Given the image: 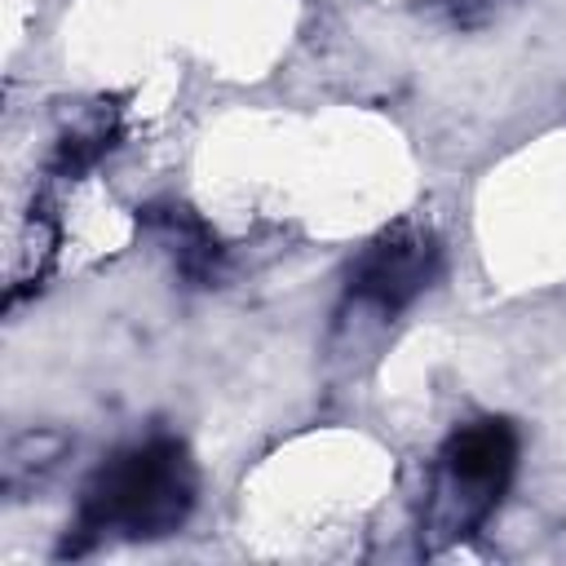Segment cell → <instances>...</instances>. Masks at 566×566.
<instances>
[{
  "instance_id": "7a4b0ae2",
  "label": "cell",
  "mask_w": 566,
  "mask_h": 566,
  "mask_svg": "<svg viewBox=\"0 0 566 566\" xmlns=\"http://www.w3.org/2000/svg\"><path fill=\"white\" fill-rule=\"evenodd\" d=\"M522 460V433L509 416L460 420L433 451L416 539L420 553H447L473 539L504 504Z\"/></svg>"
},
{
  "instance_id": "8992f818",
  "label": "cell",
  "mask_w": 566,
  "mask_h": 566,
  "mask_svg": "<svg viewBox=\"0 0 566 566\" xmlns=\"http://www.w3.org/2000/svg\"><path fill=\"white\" fill-rule=\"evenodd\" d=\"M57 248H62V217H57V203H53L49 195H35L31 208H27V221H22L18 261H13L9 292H4V310H13L22 296L40 292V283L49 279V270H53V261H57Z\"/></svg>"
},
{
  "instance_id": "3957f363",
  "label": "cell",
  "mask_w": 566,
  "mask_h": 566,
  "mask_svg": "<svg viewBox=\"0 0 566 566\" xmlns=\"http://www.w3.org/2000/svg\"><path fill=\"white\" fill-rule=\"evenodd\" d=\"M442 274V234L429 217L407 212L376 230L345 270L340 301L332 314V340H363L367 332L402 318Z\"/></svg>"
},
{
  "instance_id": "ba28073f",
  "label": "cell",
  "mask_w": 566,
  "mask_h": 566,
  "mask_svg": "<svg viewBox=\"0 0 566 566\" xmlns=\"http://www.w3.org/2000/svg\"><path fill=\"white\" fill-rule=\"evenodd\" d=\"M517 0H420L429 18H438L451 31H486L495 27Z\"/></svg>"
},
{
  "instance_id": "277c9868",
  "label": "cell",
  "mask_w": 566,
  "mask_h": 566,
  "mask_svg": "<svg viewBox=\"0 0 566 566\" xmlns=\"http://www.w3.org/2000/svg\"><path fill=\"white\" fill-rule=\"evenodd\" d=\"M137 221L150 234V243L168 256L172 274L186 287H217L226 279L230 248L208 226V217L195 212L186 199H155V203L137 208Z\"/></svg>"
},
{
  "instance_id": "6da1fadb",
  "label": "cell",
  "mask_w": 566,
  "mask_h": 566,
  "mask_svg": "<svg viewBox=\"0 0 566 566\" xmlns=\"http://www.w3.org/2000/svg\"><path fill=\"white\" fill-rule=\"evenodd\" d=\"M199 504V460L186 438L150 429L115 447L80 486L57 557H84L102 544H150L177 535Z\"/></svg>"
},
{
  "instance_id": "5b68a950",
  "label": "cell",
  "mask_w": 566,
  "mask_h": 566,
  "mask_svg": "<svg viewBox=\"0 0 566 566\" xmlns=\"http://www.w3.org/2000/svg\"><path fill=\"white\" fill-rule=\"evenodd\" d=\"M119 142H124V106L115 97L80 102V106H71L62 115V124L53 133V146L44 155V177L49 181H80Z\"/></svg>"
},
{
  "instance_id": "52a82bcc",
  "label": "cell",
  "mask_w": 566,
  "mask_h": 566,
  "mask_svg": "<svg viewBox=\"0 0 566 566\" xmlns=\"http://www.w3.org/2000/svg\"><path fill=\"white\" fill-rule=\"evenodd\" d=\"M71 447L75 442L62 429H22V433H13L4 442V460H0V491H4V500L35 495L57 473V464L66 460Z\"/></svg>"
}]
</instances>
